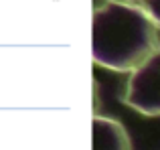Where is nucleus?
Instances as JSON below:
<instances>
[{
	"label": "nucleus",
	"mask_w": 160,
	"mask_h": 150,
	"mask_svg": "<svg viewBox=\"0 0 160 150\" xmlns=\"http://www.w3.org/2000/svg\"><path fill=\"white\" fill-rule=\"evenodd\" d=\"M158 31L142 4L103 0L91 18L93 63L118 73L136 71L160 47Z\"/></svg>",
	"instance_id": "nucleus-1"
},
{
	"label": "nucleus",
	"mask_w": 160,
	"mask_h": 150,
	"mask_svg": "<svg viewBox=\"0 0 160 150\" xmlns=\"http://www.w3.org/2000/svg\"><path fill=\"white\" fill-rule=\"evenodd\" d=\"M122 102L142 116H160V47L130 73Z\"/></svg>",
	"instance_id": "nucleus-2"
},
{
	"label": "nucleus",
	"mask_w": 160,
	"mask_h": 150,
	"mask_svg": "<svg viewBox=\"0 0 160 150\" xmlns=\"http://www.w3.org/2000/svg\"><path fill=\"white\" fill-rule=\"evenodd\" d=\"M91 150H132V142L118 120L95 114L91 120Z\"/></svg>",
	"instance_id": "nucleus-3"
},
{
	"label": "nucleus",
	"mask_w": 160,
	"mask_h": 150,
	"mask_svg": "<svg viewBox=\"0 0 160 150\" xmlns=\"http://www.w3.org/2000/svg\"><path fill=\"white\" fill-rule=\"evenodd\" d=\"M138 4H142V8L148 12L150 18H152L154 22H156V27L160 28V0H142V2H138Z\"/></svg>",
	"instance_id": "nucleus-4"
},
{
	"label": "nucleus",
	"mask_w": 160,
	"mask_h": 150,
	"mask_svg": "<svg viewBox=\"0 0 160 150\" xmlns=\"http://www.w3.org/2000/svg\"><path fill=\"white\" fill-rule=\"evenodd\" d=\"M124 2H142V0H124Z\"/></svg>",
	"instance_id": "nucleus-5"
}]
</instances>
